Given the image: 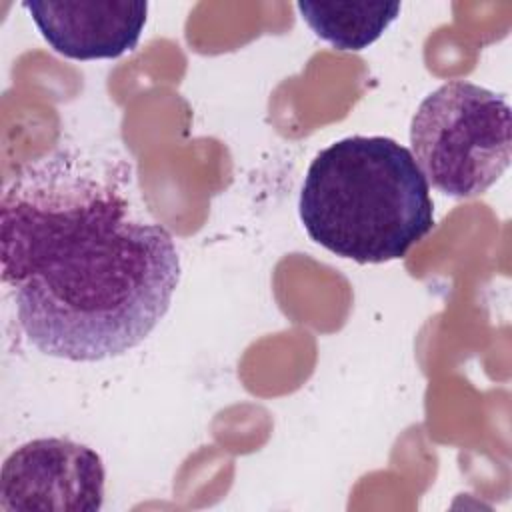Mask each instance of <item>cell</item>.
Instances as JSON below:
<instances>
[{
    "instance_id": "1",
    "label": "cell",
    "mask_w": 512,
    "mask_h": 512,
    "mask_svg": "<svg viewBox=\"0 0 512 512\" xmlns=\"http://www.w3.org/2000/svg\"><path fill=\"white\" fill-rule=\"evenodd\" d=\"M0 266L18 324L44 356L100 362L144 342L180 282L170 232L108 182L58 162L20 174L0 204Z\"/></svg>"
},
{
    "instance_id": "2",
    "label": "cell",
    "mask_w": 512,
    "mask_h": 512,
    "mask_svg": "<svg viewBox=\"0 0 512 512\" xmlns=\"http://www.w3.org/2000/svg\"><path fill=\"white\" fill-rule=\"evenodd\" d=\"M298 214L310 240L358 264L400 260L434 228L424 174L412 152L386 136H348L320 150Z\"/></svg>"
},
{
    "instance_id": "3",
    "label": "cell",
    "mask_w": 512,
    "mask_h": 512,
    "mask_svg": "<svg viewBox=\"0 0 512 512\" xmlns=\"http://www.w3.org/2000/svg\"><path fill=\"white\" fill-rule=\"evenodd\" d=\"M410 146L428 186L452 198L480 196L510 166V106L474 82L450 80L418 104Z\"/></svg>"
},
{
    "instance_id": "4",
    "label": "cell",
    "mask_w": 512,
    "mask_h": 512,
    "mask_svg": "<svg viewBox=\"0 0 512 512\" xmlns=\"http://www.w3.org/2000/svg\"><path fill=\"white\" fill-rule=\"evenodd\" d=\"M100 454L76 440L50 436L18 446L2 464L4 512H96L104 504Z\"/></svg>"
},
{
    "instance_id": "5",
    "label": "cell",
    "mask_w": 512,
    "mask_h": 512,
    "mask_svg": "<svg viewBox=\"0 0 512 512\" xmlns=\"http://www.w3.org/2000/svg\"><path fill=\"white\" fill-rule=\"evenodd\" d=\"M22 8L50 48L72 60L134 50L148 20L146 0H24Z\"/></svg>"
},
{
    "instance_id": "6",
    "label": "cell",
    "mask_w": 512,
    "mask_h": 512,
    "mask_svg": "<svg viewBox=\"0 0 512 512\" xmlns=\"http://www.w3.org/2000/svg\"><path fill=\"white\" fill-rule=\"evenodd\" d=\"M310 30L336 50L358 52L374 44L398 18L400 2H310L296 4Z\"/></svg>"
}]
</instances>
